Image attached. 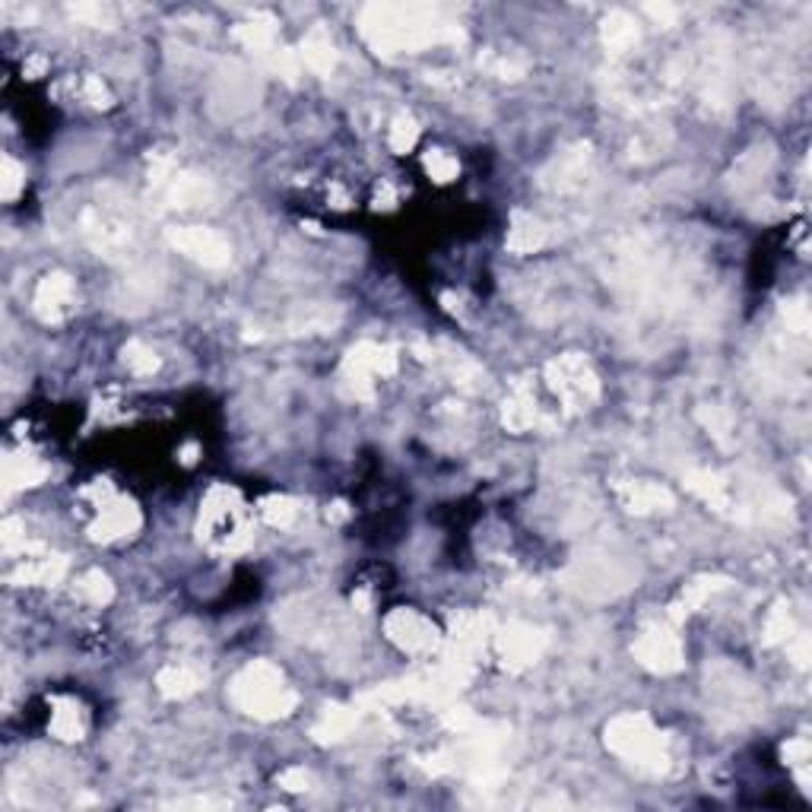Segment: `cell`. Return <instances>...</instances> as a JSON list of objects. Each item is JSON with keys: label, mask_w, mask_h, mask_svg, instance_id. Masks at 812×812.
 I'll return each instance as SVG.
<instances>
[{"label": "cell", "mask_w": 812, "mask_h": 812, "mask_svg": "<svg viewBox=\"0 0 812 812\" xmlns=\"http://www.w3.org/2000/svg\"><path fill=\"white\" fill-rule=\"evenodd\" d=\"M229 698L242 714L261 717V721H276V717L292 714L295 701H299L295 692L286 686L283 670L273 667L270 660L248 663V667L232 679Z\"/></svg>", "instance_id": "1"}, {"label": "cell", "mask_w": 812, "mask_h": 812, "mask_svg": "<svg viewBox=\"0 0 812 812\" xmlns=\"http://www.w3.org/2000/svg\"><path fill=\"white\" fill-rule=\"evenodd\" d=\"M448 26H435L419 7H368L362 32L378 51H413L445 35Z\"/></svg>", "instance_id": "2"}, {"label": "cell", "mask_w": 812, "mask_h": 812, "mask_svg": "<svg viewBox=\"0 0 812 812\" xmlns=\"http://www.w3.org/2000/svg\"><path fill=\"white\" fill-rule=\"evenodd\" d=\"M606 749L638 771L663 774L670 768V749L648 714H619L606 724Z\"/></svg>", "instance_id": "3"}, {"label": "cell", "mask_w": 812, "mask_h": 812, "mask_svg": "<svg viewBox=\"0 0 812 812\" xmlns=\"http://www.w3.org/2000/svg\"><path fill=\"white\" fill-rule=\"evenodd\" d=\"M200 537H207L213 546L226 552H238L251 543V527L245 521V511L235 489L216 486L207 495L203 514H200Z\"/></svg>", "instance_id": "4"}, {"label": "cell", "mask_w": 812, "mask_h": 812, "mask_svg": "<svg viewBox=\"0 0 812 812\" xmlns=\"http://www.w3.org/2000/svg\"><path fill=\"white\" fill-rule=\"evenodd\" d=\"M549 387L562 397L565 410H581L600 397V381L594 375L590 362L578 353H565L546 365Z\"/></svg>", "instance_id": "5"}, {"label": "cell", "mask_w": 812, "mask_h": 812, "mask_svg": "<svg viewBox=\"0 0 812 812\" xmlns=\"http://www.w3.org/2000/svg\"><path fill=\"white\" fill-rule=\"evenodd\" d=\"M635 660L641 663L644 670L651 673H679L682 663H686V654H682V641L679 635L670 629V625H651V629H644L635 641L632 648Z\"/></svg>", "instance_id": "6"}, {"label": "cell", "mask_w": 812, "mask_h": 812, "mask_svg": "<svg viewBox=\"0 0 812 812\" xmlns=\"http://www.w3.org/2000/svg\"><path fill=\"white\" fill-rule=\"evenodd\" d=\"M172 248H178L181 254H188L191 261L210 267V270H223L232 261V245L223 232L207 229V226H181L169 232Z\"/></svg>", "instance_id": "7"}, {"label": "cell", "mask_w": 812, "mask_h": 812, "mask_svg": "<svg viewBox=\"0 0 812 812\" xmlns=\"http://www.w3.org/2000/svg\"><path fill=\"white\" fill-rule=\"evenodd\" d=\"M384 632L400 651L413 654V657L432 654L441 641L432 619H426L422 613H416V609H406V606L394 609V613L384 619Z\"/></svg>", "instance_id": "8"}, {"label": "cell", "mask_w": 812, "mask_h": 812, "mask_svg": "<svg viewBox=\"0 0 812 812\" xmlns=\"http://www.w3.org/2000/svg\"><path fill=\"white\" fill-rule=\"evenodd\" d=\"M708 695L717 701V714H730L733 721H743L755 708L752 686L740 670L727 667V663H717L714 670H708Z\"/></svg>", "instance_id": "9"}, {"label": "cell", "mask_w": 812, "mask_h": 812, "mask_svg": "<svg viewBox=\"0 0 812 812\" xmlns=\"http://www.w3.org/2000/svg\"><path fill=\"white\" fill-rule=\"evenodd\" d=\"M32 305H35V315H39L45 324H58V321L70 318L73 308H77V286H73V276H67L61 270L42 276L39 286H35Z\"/></svg>", "instance_id": "10"}, {"label": "cell", "mask_w": 812, "mask_h": 812, "mask_svg": "<svg viewBox=\"0 0 812 812\" xmlns=\"http://www.w3.org/2000/svg\"><path fill=\"white\" fill-rule=\"evenodd\" d=\"M495 648H498V657H502L508 670H524V667H530V663L540 660V654L546 648V635L540 629H533V625L514 622L495 638Z\"/></svg>", "instance_id": "11"}, {"label": "cell", "mask_w": 812, "mask_h": 812, "mask_svg": "<svg viewBox=\"0 0 812 812\" xmlns=\"http://www.w3.org/2000/svg\"><path fill=\"white\" fill-rule=\"evenodd\" d=\"M137 527H140V511L131 502H124V498H108L105 505L96 508V521L89 524V537L112 543V540L127 537V533H134Z\"/></svg>", "instance_id": "12"}, {"label": "cell", "mask_w": 812, "mask_h": 812, "mask_svg": "<svg viewBox=\"0 0 812 812\" xmlns=\"http://www.w3.org/2000/svg\"><path fill=\"white\" fill-rule=\"evenodd\" d=\"M587 165H590L587 146H575V150L556 156V162L543 175V184L552 191H581L587 181Z\"/></svg>", "instance_id": "13"}, {"label": "cell", "mask_w": 812, "mask_h": 812, "mask_svg": "<svg viewBox=\"0 0 812 812\" xmlns=\"http://www.w3.org/2000/svg\"><path fill=\"white\" fill-rule=\"evenodd\" d=\"M216 197V188L210 178L203 175H194V172H184V175H175L172 184H169V203L178 210H197V207H207Z\"/></svg>", "instance_id": "14"}, {"label": "cell", "mask_w": 812, "mask_h": 812, "mask_svg": "<svg viewBox=\"0 0 812 812\" xmlns=\"http://www.w3.org/2000/svg\"><path fill=\"white\" fill-rule=\"evenodd\" d=\"M619 498H622V505L635 514L673 508V495L657 483H625V486H619Z\"/></svg>", "instance_id": "15"}, {"label": "cell", "mask_w": 812, "mask_h": 812, "mask_svg": "<svg viewBox=\"0 0 812 812\" xmlns=\"http://www.w3.org/2000/svg\"><path fill=\"white\" fill-rule=\"evenodd\" d=\"M51 733L64 743H77L86 736V711L80 701L73 698H54V711H51Z\"/></svg>", "instance_id": "16"}, {"label": "cell", "mask_w": 812, "mask_h": 812, "mask_svg": "<svg viewBox=\"0 0 812 812\" xmlns=\"http://www.w3.org/2000/svg\"><path fill=\"white\" fill-rule=\"evenodd\" d=\"M67 575V559L64 556H26L20 568L13 571L10 581L16 584H58Z\"/></svg>", "instance_id": "17"}, {"label": "cell", "mask_w": 812, "mask_h": 812, "mask_svg": "<svg viewBox=\"0 0 812 812\" xmlns=\"http://www.w3.org/2000/svg\"><path fill=\"white\" fill-rule=\"evenodd\" d=\"M203 682H207V673L197 667H188V663H172V667H165L156 676V686L165 698H188L203 686Z\"/></svg>", "instance_id": "18"}, {"label": "cell", "mask_w": 812, "mask_h": 812, "mask_svg": "<svg viewBox=\"0 0 812 812\" xmlns=\"http://www.w3.org/2000/svg\"><path fill=\"white\" fill-rule=\"evenodd\" d=\"M686 486L701 498L705 505L714 511H727L730 508V489L724 483V476H717L711 470H689L686 473Z\"/></svg>", "instance_id": "19"}, {"label": "cell", "mask_w": 812, "mask_h": 812, "mask_svg": "<svg viewBox=\"0 0 812 812\" xmlns=\"http://www.w3.org/2000/svg\"><path fill=\"white\" fill-rule=\"evenodd\" d=\"M353 727H356V711L334 705V708H324L318 724L311 727V736H315L318 743H340L353 733Z\"/></svg>", "instance_id": "20"}, {"label": "cell", "mask_w": 812, "mask_h": 812, "mask_svg": "<svg viewBox=\"0 0 812 812\" xmlns=\"http://www.w3.org/2000/svg\"><path fill=\"white\" fill-rule=\"evenodd\" d=\"M48 476V467L39 464L35 457H16L10 454L7 464H4V489L7 495L16 492V489H29V486H39L42 479Z\"/></svg>", "instance_id": "21"}, {"label": "cell", "mask_w": 812, "mask_h": 812, "mask_svg": "<svg viewBox=\"0 0 812 812\" xmlns=\"http://www.w3.org/2000/svg\"><path fill=\"white\" fill-rule=\"evenodd\" d=\"M546 245V229L540 219H533L527 213H518L511 223V232H508V248L514 254H533Z\"/></svg>", "instance_id": "22"}, {"label": "cell", "mask_w": 812, "mask_h": 812, "mask_svg": "<svg viewBox=\"0 0 812 812\" xmlns=\"http://www.w3.org/2000/svg\"><path fill=\"white\" fill-rule=\"evenodd\" d=\"M302 61L305 67H311L315 73H330L337 64V51H334V42H330V35L324 29H311L302 42Z\"/></svg>", "instance_id": "23"}, {"label": "cell", "mask_w": 812, "mask_h": 812, "mask_svg": "<svg viewBox=\"0 0 812 812\" xmlns=\"http://www.w3.org/2000/svg\"><path fill=\"white\" fill-rule=\"evenodd\" d=\"M502 422H505L511 432H527L533 422H537V400H533L530 387H518V391H514V397L505 400Z\"/></svg>", "instance_id": "24"}, {"label": "cell", "mask_w": 812, "mask_h": 812, "mask_svg": "<svg viewBox=\"0 0 812 812\" xmlns=\"http://www.w3.org/2000/svg\"><path fill=\"white\" fill-rule=\"evenodd\" d=\"M603 42H606L609 51H616V54L635 48L638 45V26H635L632 16L622 13V10L609 13L603 20Z\"/></svg>", "instance_id": "25"}, {"label": "cell", "mask_w": 812, "mask_h": 812, "mask_svg": "<svg viewBox=\"0 0 812 812\" xmlns=\"http://www.w3.org/2000/svg\"><path fill=\"white\" fill-rule=\"evenodd\" d=\"M261 518L270 527H292L295 518H299V505L289 495H270L261 502Z\"/></svg>", "instance_id": "26"}, {"label": "cell", "mask_w": 812, "mask_h": 812, "mask_svg": "<svg viewBox=\"0 0 812 812\" xmlns=\"http://www.w3.org/2000/svg\"><path fill=\"white\" fill-rule=\"evenodd\" d=\"M337 321H340L337 311L315 305V308H305L302 315H295V321H292V334H321V330H330Z\"/></svg>", "instance_id": "27"}, {"label": "cell", "mask_w": 812, "mask_h": 812, "mask_svg": "<svg viewBox=\"0 0 812 812\" xmlns=\"http://www.w3.org/2000/svg\"><path fill=\"white\" fill-rule=\"evenodd\" d=\"M77 594L83 600H89L92 606H105L108 600L115 597V587H112V581H108V575H102V571H86V575L77 581Z\"/></svg>", "instance_id": "28"}, {"label": "cell", "mask_w": 812, "mask_h": 812, "mask_svg": "<svg viewBox=\"0 0 812 812\" xmlns=\"http://www.w3.org/2000/svg\"><path fill=\"white\" fill-rule=\"evenodd\" d=\"M793 638V616L787 603H774L765 619V644H790Z\"/></svg>", "instance_id": "29"}, {"label": "cell", "mask_w": 812, "mask_h": 812, "mask_svg": "<svg viewBox=\"0 0 812 812\" xmlns=\"http://www.w3.org/2000/svg\"><path fill=\"white\" fill-rule=\"evenodd\" d=\"M419 140V127L410 115H397L391 121V131H387V143H391L394 153H410Z\"/></svg>", "instance_id": "30"}, {"label": "cell", "mask_w": 812, "mask_h": 812, "mask_svg": "<svg viewBox=\"0 0 812 812\" xmlns=\"http://www.w3.org/2000/svg\"><path fill=\"white\" fill-rule=\"evenodd\" d=\"M124 365L131 368L134 375H153L159 368V356L153 353L150 346H143L140 340H134V343L124 346Z\"/></svg>", "instance_id": "31"}, {"label": "cell", "mask_w": 812, "mask_h": 812, "mask_svg": "<svg viewBox=\"0 0 812 812\" xmlns=\"http://www.w3.org/2000/svg\"><path fill=\"white\" fill-rule=\"evenodd\" d=\"M422 165H426L429 178H435L438 184H448V181H454V178H457V172H460L457 159H454L448 150H429V153H426V159H422Z\"/></svg>", "instance_id": "32"}, {"label": "cell", "mask_w": 812, "mask_h": 812, "mask_svg": "<svg viewBox=\"0 0 812 812\" xmlns=\"http://www.w3.org/2000/svg\"><path fill=\"white\" fill-rule=\"evenodd\" d=\"M698 419L705 422V429L708 435H714L721 445H727L730 441V432H733V416L727 410H721V406H701L698 410Z\"/></svg>", "instance_id": "33"}, {"label": "cell", "mask_w": 812, "mask_h": 812, "mask_svg": "<svg viewBox=\"0 0 812 812\" xmlns=\"http://www.w3.org/2000/svg\"><path fill=\"white\" fill-rule=\"evenodd\" d=\"M23 188H26V169L13 156H4V165H0V194H4V200H16Z\"/></svg>", "instance_id": "34"}, {"label": "cell", "mask_w": 812, "mask_h": 812, "mask_svg": "<svg viewBox=\"0 0 812 812\" xmlns=\"http://www.w3.org/2000/svg\"><path fill=\"white\" fill-rule=\"evenodd\" d=\"M781 315H784L787 330H793V334H806V330H809V308H806L803 299H797V302H784Z\"/></svg>", "instance_id": "35"}, {"label": "cell", "mask_w": 812, "mask_h": 812, "mask_svg": "<svg viewBox=\"0 0 812 812\" xmlns=\"http://www.w3.org/2000/svg\"><path fill=\"white\" fill-rule=\"evenodd\" d=\"M809 743L806 740H790L787 746H784V762L790 765V768H797V774H800V781L806 784V765H809Z\"/></svg>", "instance_id": "36"}, {"label": "cell", "mask_w": 812, "mask_h": 812, "mask_svg": "<svg viewBox=\"0 0 812 812\" xmlns=\"http://www.w3.org/2000/svg\"><path fill=\"white\" fill-rule=\"evenodd\" d=\"M80 96L89 102V105H96V108H108L112 105V96H108V89L99 77H86L83 80V89H80Z\"/></svg>", "instance_id": "37"}, {"label": "cell", "mask_w": 812, "mask_h": 812, "mask_svg": "<svg viewBox=\"0 0 812 812\" xmlns=\"http://www.w3.org/2000/svg\"><path fill=\"white\" fill-rule=\"evenodd\" d=\"M276 781H280V787H286L289 793H302L311 787V774L305 768H286Z\"/></svg>", "instance_id": "38"}]
</instances>
